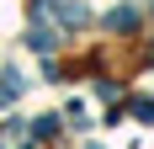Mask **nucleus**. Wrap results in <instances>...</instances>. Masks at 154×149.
Returning <instances> with one entry per match:
<instances>
[{
    "label": "nucleus",
    "instance_id": "nucleus-1",
    "mask_svg": "<svg viewBox=\"0 0 154 149\" xmlns=\"http://www.w3.org/2000/svg\"><path fill=\"white\" fill-rule=\"evenodd\" d=\"M21 85H27V80H21V74H16V69H5V74H0V106L11 101V96H16V90H21Z\"/></svg>",
    "mask_w": 154,
    "mask_h": 149
},
{
    "label": "nucleus",
    "instance_id": "nucleus-2",
    "mask_svg": "<svg viewBox=\"0 0 154 149\" xmlns=\"http://www.w3.org/2000/svg\"><path fill=\"white\" fill-rule=\"evenodd\" d=\"M59 16L69 27H80V21H85V5H80V0H59Z\"/></svg>",
    "mask_w": 154,
    "mask_h": 149
},
{
    "label": "nucleus",
    "instance_id": "nucleus-3",
    "mask_svg": "<svg viewBox=\"0 0 154 149\" xmlns=\"http://www.w3.org/2000/svg\"><path fill=\"white\" fill-rule=\"evenodd\" d=\"M27 43L37 48V53H48V48L59 43V37H53V32H48V27H32V32H27Z\"/></svg>",
    "mask_w": 154,
    "mask_h": 149
},
{
    "label": "nucleus",
    "instance_id": "nucleus-4",
    "mask_svg": "<svg viewBox=\"0 0 154 149\" xmlns=\"http://www.w3.org/2000/svg\"><path fill=\"white\" fill-rule=\"evenodd\" d=\"M27 128H32V138H53L59 133V117H37V122H27Z\"/></svg>",
    "mask_w": 154,
    "mask_h": 149
},
{
    "label": "nucleus",
    "instance_id": "nucleus-5",
    "mask_svg": "<svg viewBox=\"0 0 154 149\" xmlns=\"http://www.w3.org/2000/svg\"><path fill=\"white\" fill-rule=\"evenodd\" d=\"M128 106H133V117H138V122H154V101H149V96H133Z\"/></svg>",
    "mask_w": 154,
    "mask_h": 149
},
{
    "label": "nucleus",
    "instance_id": "nucleus-6",
    "mask_svg": "<svg viewBox=\"0 0 154 149\" xmlns=\"http://www.w3.org/2000/svg\"><path fill=\"white\" fill-rule=\"evenodd\" d=\"M133 21H138V16L128 11V5H122V11H112V32H133Z\"/></svg>",
    "mask_w": 154,
    "mask_h": 149
}]
</instances>
